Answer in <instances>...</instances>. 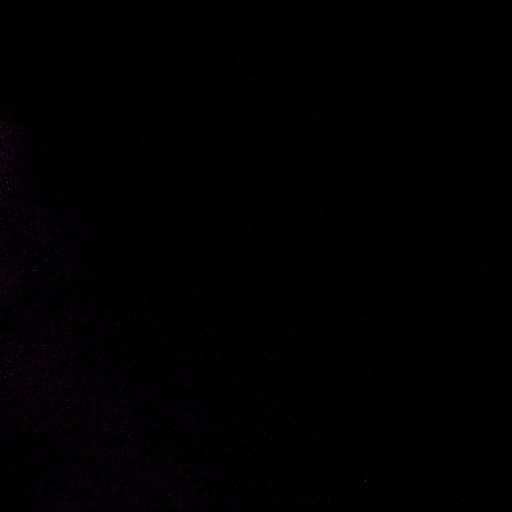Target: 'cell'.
Returning a JSON list of instances; mask_svg holds the SVG:
<instances>
[]
</instances>
